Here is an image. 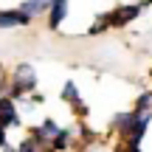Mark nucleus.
I'll use <instances>...</instances> for the list:
<instances>
[{"instance_id":"nucleus-1","label":"nucleus","mask_w":152,"mask_h":152,"mask_svg":"<svg viewBox=\"0 0 152 152\" xmlns=\"http://www.w3.org/2000/svg\"><path fill=\"white\" fill-rule=\"evenodd\" d=\"M34 87H37V71L31 65H17L11 79H9V96L20 99L23 93H31Z\"/></svg>"},{"instance_id":"nucleus-2","label":"nucleus","mask_w":152,"mask_h":152,"mask_svg":"<svg viewBox=\"0 0 152 152\" xmlns=\"http://www.w3.org/2000/svg\"><path fill=\"white\" fill-rule=\"evenodd\" d=\"M20 124V113H17V104L11 96H3L0 99V127L9 130V127H17Z\"/></svg>"},{"instance_id":"nucleus-3","label":"nucleus","mask_w":152,"mask_h":152,"mask_svg":"<svg viewBox=\"0 0 152 152\" xmlns=\"http://www.w3.org/2000/svg\"><path fill=\"white\" fill-rule=\"evenodd\" d=\"M138 14H141V6H118V9H113V14H110V26L121 28V26H127V23H132Z\"/></svg>"},{"instance_id":"nucleus-4","label":"nucleus","mask_w":152,"mask_h":152,"mask_svg":"<svg viewBox=\"0 0 152 152\" xmlns=\"http://www.w3.org/2000/svg\"><path fill=\"white\" fill-rule=\"evenodd\" d=\"M59 132H62V130H59V124H56L54 118H45L39 127H34V138H39L42 144H45V141H48V144H54Z\"/></svg>"},{"instance_id":"nucleus-5","label":"nucleus","mask_w":152,"mask_h":152,"mask_svg":"<svg viewBox=\"0 0 152 152\" xmlns=\"http://www.w3.org/2000/svg\"><path fill=\"white\" fill-rule=\"evenodd\" d=\"M26 23H31V17L23 14L20 9L0 11V28H17V26H26Z\"/></svg>"},{"instance_id":"nucleus-6","label":"nucleus","mask_w":152,"mask_h":152,"mask_svg":"<svg viewBox=\"0 0 152 152\" xmlns=\"http://www.w3.org/2000/svg\"><path fill=\"white\" fill-rule=\"evenodd\" d=\"M48 26L51 28H59V23L68 17V0H51V6H48Z\"/></svg>"},{"instance_id":"nucleus-7","label":"nucleus","mask_w":152,"mask_h":152,"mask_svg":"<svg viewBox=\"0 0 152 152\" xmlns=\"http://www.w3.org/2000/svg\"><path fill=\"white\" fill-rule=\"evenodd\" d=\"M48 6H51V0H26V3L20 6V11H23V14H28V17L34 20L37 14H45V11H48Z\"/></svg>"},{"instance_id":"nucleus-8","label":"nucleus","mask_w":152,"mask_h":152,"mask_svg":"<svg viewBox=\"0 0 152 152\" xmlns=\"http://www.w3.org/2000/svg\"><path fill=\"white\" fill-rule=\"evenodd\" d=\"M62 99H65V102H71V104H79V93H76V85H73V82H68V85H65Z\"/></svg>"},{"instance_id":"nucleus-9","label":"nucleus","mask_w":152,"mask_h":152,"mask_svg":"<svg viewBox=\"0 0 152 152\" xmlns=\"http://www.w3.org/2000/svg\"><path fill=\"white\" fill-rule=\"evenodd\" d=\"M39 138H26V141L20 144V152H34V149H39Z\"/></svg>"},{"instance_id":"nucleus-10","label":"nucleus","mask_w":152,"mask_h":152,"mask_svg":"<svg viewBox=\"0 0 152 152\" xmlns=\"http://www.w3.org/2000/svg\"><path fill=\"white\" fill-rule=\"evenodd\" d=\"M135 107H141V110H152V93H141Z\"/></svg>"},{"instance_id":"nucleus-11","label":"nucleus","mask_w":152,"mask_h":152,"mask_svg":"<svg viewBox=\"0 0 152 152\" xmlns=\"http://www.w3.org/2000/svg\"><path fill=\"white\" fill-rule=\"evenodd\" d=\"M3 85H6V76H3V71H0V90H3Z\"/></svg>"}]
</instances>
